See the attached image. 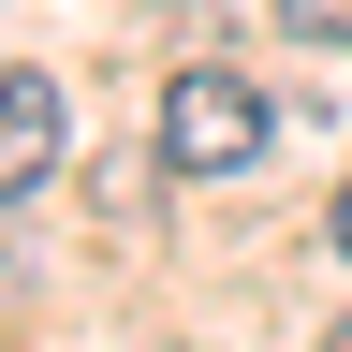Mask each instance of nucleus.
<instances>
[{
    "mask_svg": "<svg viewBox=\"0 0 352 352\" xmlns=\"http://www.w3.org/2000/svg\"><path fill=\"white\" fill-rule=\"evenodd\" d=\"M264 132H279L264 88L220 74V59H191V74L162 88V162H176V176H235V162H264Z\"/></svg>",
    "mask_w": 352,
    "mask_h": 352,
    "instance_id": "obj_1",
    "label": "nucleus"
},
{
    "mask_svg": "<svg viewBox=\"0 0 352 352\" xmlns=\"http://www.w3.org/2000/svg\"><path fill=\"white\" fill-rule=\"evenodd\" d=\"M59 147H74L59 74H0V206H15V191H44V176H59Z\"/></svg>",
    "mask_w": 352,
    "mask_h": 352,
    "instance_id": "obj_2",
    "label": "nucleus"
},
{
    "mask_svg": "<svg viewBox=\"0 0 352 352\" xmlns=\"http://www.w3.org/2000/svg\"><path fill=\"white\" fill-rule=\"evenodd\" d=\"M279 30L294 44H352V0H279Z\"/></svg>",
    "mask_w": 352,
    "mask_h": 352,
    "instance_id": "obj_3",
    "label": "nucleus"
},
{
    "mask_svg": "<svg viewBox=\"0 0 352 352\" xmlns=\"http://www.w3.org/2000/svg\"><path fill=\"white\" fill-rule=\"evenodd\" d=\"M323 235H338V250H352V191H338V206H323Z\"/></svg>",
    "mask_w": 352,
    "mask_h": 352,
    "instance_id": "obj_4",
    "label": "nucleus"
},
{
    "mask_svg": "<svg viewBox=\"0 0 352 352\" xmlns=\"http://www.w3.org/2000/svg\"><path fill=\"white\" fill-rule=\"evenodd\" d=\"M323 352H352V308H338V323H323Z\"/></svg>",
    "mask_w": 352,
    "mask_h": 352,
    "instance_id": "obj_5",
    "label": "nucleus"
}]
</instances>
